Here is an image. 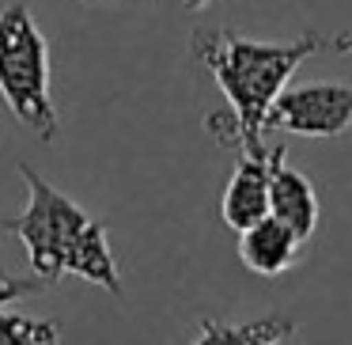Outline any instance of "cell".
<instances>
[{
    "instance_id": "6da1fadb",
    "label": "cell",
    "mask_w": 352,
    "mask_h": 345,
    "mask_svg": "<svg viewBox=\"0 0 352 345\" xmlns=\"http://www.w3.org/2000/svg\"><path fill=\"white\" fill-rule=\"evenodd\" d=\"M190 54L228 99V114H208L205 125L220 145L243 152H265V114L273 99L292 84L296 69L318 54H352V31L326 34L303 31L292 42H261L239 31H193Z\"/></svg>"
},
{
    "instance_id": "3957f363",
    "label": "cell",
    "mask_w": 352,
    "mask_h": 345,
    "mask_svg": "<svg viewBox=\"0 0 352 345\" xmlns=\"http://www.w3.org/2000/svg\"><path fill=\"white\" fill-rule=\"evenodd\" d=\"M0 95L8 110L42 140L57 137V107L50 99V46L27 4L0 12Z\"/></svg>"
},
{
    "instance_id": "277c9868",
    "label": "cell",
    "mask_w": 352,
    "mask_h": 345,
    "mask_svg": "<svg viewBox=\"0 0 352 345\" xmlns=\"http://www.w3.org/2000/svg\"><path fill=\"white\" fill-rule=\"evenodd\" d=\"M352 125V84L314 80L288 84L265 114V129H284L296 137H341Z\"/></svg>"
},
{
    "instance_id": "8fae6325",
    "label": "cell",
    "mask_w": 352,
    "mask_h": 345,
    "mask_svg": "<svg viewBox=\"0 0 352 345\" xmlns=\"http://www.w3.org/2000/svg\"><path fill=\"white\" fill-rule=\"evenodd\" d=\"M205 4H212V0H186V8H205Z\"/></svg>"
},
{
    "instance_id": "ba28073f",
    "label": "cell",
    "mask_w": 352,
    "mask_h": 345,
    "mask_svg": "<svg viewBox=\"0 0 352 345\" xmlns=\"http://www.w3.org/2000/svg\"><path fill=\"white\" fill-rule=\"evenodd\" d=\"M299 334L296 319L280 311H269L261 319H250V322H220V319H205L197 326V337L193 342H205V345H216V342H239V345H280V342H292Z\"/></svg>"
},
{
    "instance_id": "30bf717a",
    "label": "cell",
    "mask_w": 352,
    "mask_h": 345,
    "mask_svg": "<svg viewBox=\"0 0 352 345\" xmlns=\"http://www.w3.org/2000/svg\"><path fill=\"white\" fill-rule=\"evenodd\" d=\"M42 289H50V284L42 281L38 273L16 277V273H4V269H0V307L16 304V300H23V296H34V292H42Z\"/></svg>"
},
{
    "instance_id": "5b68a950",
    "label": "cell",
    "mask_w": 352,
    "mask_h": 345,
    "mask_svg": "<svg viewBox=\"0 0 352 345\" xmlns=\"http://www.w3.org/2000/svg\"><path fill=\"white\" fill-rule=\"evenodd\" d=\"M269 213L303 239H311L322 224L318 190L303 171L288 163L284 148H269Z\"/></svg>"
},
{
    "instance_id": "8992f818",
    "label": "cell",
    "mask_w": 352,
    "mask_h": 345,
    "mask_svg": "<svg viewBox=\"0 0 352 345\" xmlns=\"http://www.w3.org/2000/svg\"><path fill=\"white\" fill-rule=\"evenodd\" d=\"M303 236H296L288 224L269 213L239 231V258L258 277H280L303 258Z\"/></svg>"
},
{
    "instance_id": "9c48e42d",
    "label": "cell",
    "mask_w": 352,
    "mask_h": 345,
    "mask_svg": "<svg viewBox=\"0 0 352 345\" xmlns=\"http://www.w3.org/2000/svg\"><path fill=\"white\" fill-rule=\"evenodd\" d=\"M54 342H61V326L54 319L0 311V345H54Z\"/></svg>"
},
{
    "instance_id": "52a82bcc",
    "label": "cell",
    "mask_w": 352,
    "mask_h": 345,
    "mask_svg": "<svg viewBox=\"0 0 352 345\" xmlns=\"http://www.w3.org/2000/svg\"><path fill=\"white\" fill-rule=\"evenodd\" d=\"M220 216L231 231H243L254 220L269 216V148L265 152H243V160L235 163L228 178Z\"/></svg>"
},
{
    "instance_id": "7a4b0ae2",
    "label": "cell",
    "mask_w": 352,
    "mask_h": 345,
    "mask_svg": "<svg viewBox=\"0 0 352 345\" xmlns=\"http://www.w3.org/2000/svg\"><path fill=\"white\" fill-rule=\"evenodd\" d=\"M16 171L27 182V209L12 220H0V231L23 243L31 273H38L46 284H57L65 273H76L107 289L110 296H122V273L107 243V220L84 213L31 163H19Z\"/></svg>"
}]
</instances>
